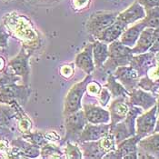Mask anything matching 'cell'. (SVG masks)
Returning <instances> with one entry per match:
<instances>
[{
	"label": "cell",
	"mask_w": 159,
	"mask_h": 159,
	"mask_svg": "<svg viewBox=\"0 0 159 159\" xmlns=\"http://www.w3.org/2000/svg\"><path fill=\"white\" fill-rule=\"evenodd\" d=\"M65 158L68 159H81L83 158L82 152L76 143L66 142V147L64 149Z\"/></svg>",
	"instance_id": "cell-27"
},
{
	"label": "cell",
	"mask_w": 159,
	"mask_h": 159,
	"mask_svg": "<svg viewBox=\"0 0 159 159\" xmlns=\"http://www.w3.org/2000/svg\"><path fill=\"white\" fill-rule=\"evenodd\" d=\"M93 58L96 69L102 67L104 63L107 60L109 57L108 44L102 41L96 40L93 44Z\"/></svg>",
	"instance_id": "cell-21"
},
{
	"label": "cell",
	"mask_w": 159,
	"mask_h": 159,
	"mask_svg": "<svg viewBox=\"0 0 159 159\" xmlns=\"http://www.w3.org/2000/svg\"><path fill=\"white\" fill-rule=\"evenodd\" d=\"M82 108L85 113L86 120L91 124H109V111L104 109L96 103H83Z\"/></svg>",
	"instance_id": "cell-8"
},
{
	"label": "cell",
	"mask_w": 159,
	"mask_h": 159,
	"mask_svg": "<svg viewBox=\"0 0 159 159\" xmlns=\"http://www.w3.org/2000/svg\"><path fill=\"white\" fill-rule=\"evenodd\" d=\"M92 75H87L82 81L75 83L70 88L65 98L63 111L64 116H69L76 111L82 109V99L86 94V86L92 80Z\"/></svg>",
	"instance_id": "cell-1"
},
{
	"label": "cell",
	"mask_w": 159,
	"mask_h": 159,
	"mask_svg": "<svg viewBox=\"0 0 159 159\" xmlns=\"http://www.w3.org/2000/svg\"><path fill=\"white\" fill-rule=\"evenodd\" d=\"M149 52L152 53H159V28L155 29V38H154V42L152 47L149 49Z\"/></svg>",
	"instance_id": "cell-31"
},
{
	"label": "cell",
	"mask_w": 159,
	"mask_h": 159,
	"mask_svg": "<svg viewBox=\"0 0 159 159\" xmlns=\"http://www.w3.org/2000/svg\"><path fill=\"white\" fill-rule=\"evenodd\" d=\"M137 150L144 152L154 158H159V134L158 132L141 138L137 143Z\"/></svg>",
	"instance_id": "cell-18"
},
{
	"label": "cell",
	"mask_w": 159,
	"mask_h": 159,
	"mask_svg": "<svg viewBox=\"0 0 159 159\" xmlns=\"http://www.w3.org/2000/svg\"><path fill=\"white\" fill-rule=\"evenodd\" d=\"M30 96L28 86L23 85L18 86L16 83L0 86V103L11 105L17 102L19 105H24Z\"/></svg>",
	"instance_id": "cell-3"
},
{
	"label": "cell",
	"mask_w": 159,
	"mask_h": 159,
	"mask_svg": "<svg viewBox=\"0 0 159 159\" xmlns=\"http://www.w3.org/2000/svg\"><path fill=\"white\" fill-rule=\"evenodd\" d=\"M127 26L128 25L125 22H123L121 19L116 17V20L108 27H107L105 30H103L96 39L102 41L104 43H107V44H110L111 42L117 40L120 37Z\"/></svg>",
	"instance_id": "cell-15"
},
{
	"label": "cell",
	"mask_w": 159,
	"mask_h": 159,
	"mask_svg": "<svg viewBox=\"0 0 159 159\" xmlns=\"http://www.w3.org/2000/svg\"><path fill=\"white\" fill-rule=\"evenodd\" d=\"M22 137L25 139L26 141L36 145L37 147H39L40 148L45 146L46 144L48 143V140L46 138L45 134L41 133V132H35V133H25L24 135H22Z\"/></svg>",
	"instance_id": "cell-26"
},
{
	"label": "cell",
	"mask_w": 159,
	"mask_h": 159,
	"mask_svg": "<svg viewBox=\"0 0 159 159\" xmlns=\"http://www.w3.org/2000/svg\"><path fill=\"white\" fill-rule=\"evenodd\" d=\"M128 98H116L109 106V114H110V126L123 121L129 110Z\"/></svg>",
	"instance_id": "cell-12"
},
{
	"label": "cell",
	"mask_w": 159,
	"mask_h": 159,
	"mask_svg": "<svg viewBox=\"0 0 159 159\" xmlns=\"http://www.w3.org/2000/svg\"><path fill=\"white\" fill-rule=\"evenodd\" d=\"M157 64V61L156 54L152 52H148V53L146 52L143 54L133 56L130 62V66L136 70L139 77L146 75L148 70L154 67Z\"/></svg>",
	"instance_id": "cell-11"
},
{
	"label": "cell",
	"mask_w": 159,
	"mask_h": 159,
	"mask_svg": "<svg viewBox=\"0 0 159 159\" xmlns=\"http://www.w3.org/2000/svg\"><path fill=\"white\" fill-rule=\"evenodd\" d=\"M49 1H54V0H49Z\"/></svg>",
	"instance_id": "cell-38"
},
{
	"label": "cell",
	"mask_w": 159,
	"mask_h": 159,
	"mask_svg": "<svg viewBox=\"0 0 159 159\" xmlns=\"http://www.w3.org/2000/svg\"><path fill=\"white\" fill-rule=\"evenodd\" d=\"M8 34L0 26V48H7L8 41Z\"/></svg>",
	"instance_id": "cell-32"
},
{
	"label": "cell",
	"mask_w": 159,
	"mask_h": 159,
	"mask_svg": "<svg viewBox=\"0 0 159 159\" xmlns=\"http://www.w3.org/2000/svg\"><path fill=\"white\" fill-rule=\"evenodd\" d=\"M75 66L83 70L86 75H92L95 71V63L93 58V45L88 44L86 45L85 49L80 52L75 59Z\"/></svg>",
	"instance_id": "cell-16"
},
{
	"label": "cell",
	"mask_w": 159,
	"mask_h": 159,
	"mask_svg": "<svg viewBox=\"0 0 159 159\" xmlns=\"http://www.w3.org/2000/svg\"><path fill=\"white\" fill-rule=\"evenodd\" d=\"M110 98L111 94L110 92H109V90L106 86L102 87L101 91L99 93V96H98L100 106L101 107H107V105L108 104V102L110 100Z\"/></svg>",
	"instance_id": "cell-29"
},
{
	"label": "cell",
	"mask_w": 159,
	"mask_h": 159,
	"mask_svg": "<svg viewBox=\"0 0 159 159\" xmlns=\"http://www.w3.org/2000/svg\"><path fill=\"white\" fill-rule=\"evenodd\" d=\"M158 113V116L157 118V123H156V127H155V130H154V133H157L159 132V112Z\"/></svg>",
	"instance_id": "cell-35"
},
{
	"label": "cell",
	"mask_w": 159,
	"mask_h": 159,
	"mask_svg": "<svg viewBox=\"0 0 159 159\" xmlns=\"http://www.w3.org/2000/svg\"><path fill=\"white\" fill-rule=\"evenodd\" d=\"M140 139L141 138L138 135H135L120 142L116 148L119 159L137 158V143Z\"/></svg>",
	"instance_id": "cell-14"
},
{
	"label": "cell",
	"mask_w": 159,
	"mask_h": 159,
	"mask_svg": "<svg viewBox=\"0 0 159 159\" xmlns=\"http://www.w3.org/2000/svg\"><path fill=\"white\" fill-rule=\"evenodd\" d=\"M117 16L118 13L113 12H97L93 14L86 23L87 32L97 38L103 30L116 20Z\"/></svg>",
	"instance_id": "cell-4"
},
{
	"label": "cell",
	"mask_w": 159,
	"mask_h": 159,
	"mask_svg": "<svg viewBox=\"0 0 159 159\" xmlns=\"http://www.w3.org/2000/svg\"><path fill=\"white\" fill-rule=\"evenodd\" d=\"M109 131H110V124L87 123L79 136L77 143L86 142V141H96L108 135Z\"/></svg>",
	"instance_id": "cell-10"
},
{
	"label": "cell",
	"mask_w": 159,
	"mask_h": 159,
	"mask_svg": "<svg viewBox=\"0 0 159 159\" xmlns=\"http://www.w3.org/2000/svg\"><path fill=\"white\" fill-rule=\"evenodd\" d=\"M17 102L11 105L0 103V126H8L14 118L17 116Z\"/></svg>",
	"instance_id": "cell-22"
},
{
	"label": "cell",
	"mask_w": 159,
	"mask_h": 159,
	"mask_svg": "<svg viewBox=\"0 0 159 159\" xmlns=\"http://www.w3.org/2000/svg\"><path fill=\"white\" fill-rule=\"evenodd\" d=\"M146 27L159 28V7L146 9V16L141 20Z\"/></svg>",
	"instance_id": "cell-25"
},
{
	"label": "cell",
	"mask_w": 159,
	"mask_h": 159,
	"mask_svg": "<svg viewBox=\"0 0 159 159\" xmlns=\"http://www.w3.org/2000/svg\"><path fill=\"white\" fill-rule=\"evenodd\" d=\"M146 28L145 24L140 21L137 24L132 25L131 27H126L125 30L122 33V35L120 36V42L122 43L123 45L132 48H134L138 39V37L140 36L141 32Z\"/></svg>",
	"instance_id": "cell-20"
},
{
	"label": "cell",
	"mask_w": 159,
	"mask_h": 159,
	"mask_svg": "<svg viewBox=\"0 0 159 159\" xmlns=\"http://www.w3.org/2000/svg\"><path fill=\"white\" fill-rule=\"evenodd\" d=\"M127 100L129 105L139 107L145 111L150 109L155 105H157V98L155 96L150 94L148 91L138 87L129 92Z\"/></svg>",
	"instance_id": "cell-9"
},
{
	"label": "cell",
	"mask_w": 159,
	"mask_h": 159,
	"mask_svg": "<svg viewBox=\"0 0 159 159\" xmlns=\"http://www.w3.org/2000/svg\"><path fill=\"white\" fill-rule=\"evenodd\" d=\"M5 67V60L3 57H0V71H2Z\"/></svg>",
	"instance_id": "cell-36"
},
{
	"label": "cell",
	"mask_w": 159,
	"mask_h": 159,
	"mask_svg": "<svg viewBox=\"0 0 159 159\" xmlns=\"http://www.w3.org/2000/svg\"><path fill=\"white\" fill-rule=\"evenodd\" d=\"M136 1L145 8V10L155 7H159V0H136Z\"/></svg>",
	"instance_id": "cell-30"
},
{
	"label": "cell",
	"mask_w": 159,
	"mask_h": 159,
	"mask_svg": "<svg viewBox=\"0 0 159 159\" xmlns=\"http://www.w3.org/2000/svg\"><path fill=\"white\" fill-rule=\"evenodd\" d=\"M40 156L42 158H65L64 152L60 147L50 142L41 147Z\"/></svg>",
	"instance_id": "cell-24"
},
{
	"label": "cell",
	"mask_w": 159,
	"mask_h": 159,
	"mask_svg": "<svg viewBox=\"0 0 159 159\" xmlns=\"http://www.w3.org/2000/svg\"><path fill=\"white\" fill-rule=\"evenodd\" d=\"M145 16H146L145 8L137 1H135L126 10L118 14L117 18L121 19L123 22H125L127 25H129L134 24L136 21L142 20Z\"/></svg>",
	"instance_id": "cell-19"
},
{
	"label": "cell",
	"mask_w": 159,
	"mask_h": 159,
	"mask_svg": "<svg viewBox=\"0 0 159 159\" xmlns=\"http://www.w3.org/2000/svg\"><path fill=\"white\" fill-rule=\"evenodd\" d=\"M101 88H102V86L98 81L91 80L86 86V93H87V95L90 97H97V96H99Z\"/></svg>",
	"instance_id": "cell-28"
},
{
	"label": "cell",
	"mask_w": 159,
	"mask_h": 159,
	"mask_svg": "<svg viewBox=\"0 0 159 159\" xmlns=\"http://www.w3.org/2000/svg\"><path fill=\"white\" fill-rule=\"evenodd\" d=\"M77 145L82 152L83 158H103V157L108 153L101 138L96 141L79 142Z\"/></svg>",
	"instance_id": "cell-13"
},
{
	"label": "cell",
	"mask_w": 159,
	"mask_h": 159,
	"mask_svg": "<svg viewBox=\"0 0 159 159\" xmlns=\"http://www.w3.org/2000/svg\"><path fill=\"white\" fill-rule=\"evenodd\" d=\"M113 75L119 83H121L128 92H131L135 88L138 87V82L140 77L136 70L130 65L116 67Z\"/></svg>",
	"instance_id": "cell-7"
},
{
	"label": "cell",
	"mask_w": 159,
	"mask_h": 159,
	"mask_svg": "<svg viewBox=\"0 0 159 159\" xmlns=\"http://www.w3.org/2000/svg\"><path fill=\"white\" fill-rule=\"evenodd\" d=\"M105 86L109 90L111 96H113L114 98H128L129 92L123 86L121 83H119L113 74H109L107 77V83Z\"/></svg>",
	"instance_id": "cell-23"
},
{
	"label": "cell",
	"mask_w": 159,
	"mask_h": 159,
	"mask_svg": "<svg viewBox=\"0 0 159 159\" xmlns=\"http://www.w3.org/2000/svg\"><path fill=\"white\" fill-rule=\"evenodd\" d=\"M155 38V28L146 27L140 34L135 47L132 48L133 55H139L149 51Z\"/></svg>",
	"instance_id": "cell-17"
},
{
	"label": "cell",
	"mask_w": 159,
	"mask_h": 159,
	"mask_svg": "<svg viewBox=\"0 0 159 159\" xmlns=\"http://www.w3.org/2000/svg\"><path fill=\"white\" fill-rule=\"evenodd\" d=\"M157 112H159V96L158 98L157 99Z\"/></svg>",
	"instance_id": "cell-37"
},
{
	"label": "cell",
	"mask_w": 159,
	"mask_h": 159,
	"mask_svg": "<svg viewBox=\"0 0 159 159\" xmlns=\"http://www.w3.org/2000/svg\"><path fill=\"white\" fill-rule=\"evenodd\" d=\"M157 107L155 105L145 114L139 115L135 119V135L143 138L153 134L157 123Z\"/></svg>",
	"instance_id": "cell-5"
},
{
	"label": "cell",
	"mask_w": 159,
	"mask_h": 159,
	"mask_svg": "<svg viewBox=\"0 0 159 159\" xmlns=\"http://www.w3.org/2000/svg\"><path fill=\"white\" fill-rule=\"evenodd\" d=\"M64 117H65L66 135L64 139H62V143L63 144H66V142L77 143L85 125L88 123L85 116L84 111L83 109H80Z\"/></svg>",
	"instance_id": "cell-2"
},
{
	"label": "cell",
	"mask_w": 159,
	"mask_h": 159,
	"mask_svg": "<svg viewBox=\"0 0 159 159\" xmlns=\"http://www.w3.org/2000/svg\"><path fill=\"white\" fill-rule=\"evenodd\" d=\"M88 3H89V0H74L75 7L78 9H82L86 7Z\"/></svg>",
	"instance_id": "cell-34"
},
{
	"label": "cell",
	"mask_w": 159,
	"mask_h": 159,
	"mask_svg": "<svg viewBox=\"0 0 159 159\" xmlns=\"http://www.w3.org/2000/svg\"><path fill=\"white\" fill-rule=\"evenodd\" d=\"M61 75L65 77H70L74 72L73 67L71 66H62L61 67Z\"/></svg>",
	"instance_id": "cell-33"
},
{
	"label": "cell",
	"mask_w": 159,
	"mask_h": 159,
	"mask_svg": "<svg viewBox=\"0 0 159 159\" xmlns=\"http://www.w3.org/2000/svg\"><path fill=\"white\" fill-rule=\"evenodd\" d=\"M29 57H30V53H28L23 47L19 54L8 63V66L12 69L13 73L20 76L25 86H27L28 84L29 75H30V68L28 65Z\"/></svg>",
	"instance_id": "cell-6"
}]
</instances>
